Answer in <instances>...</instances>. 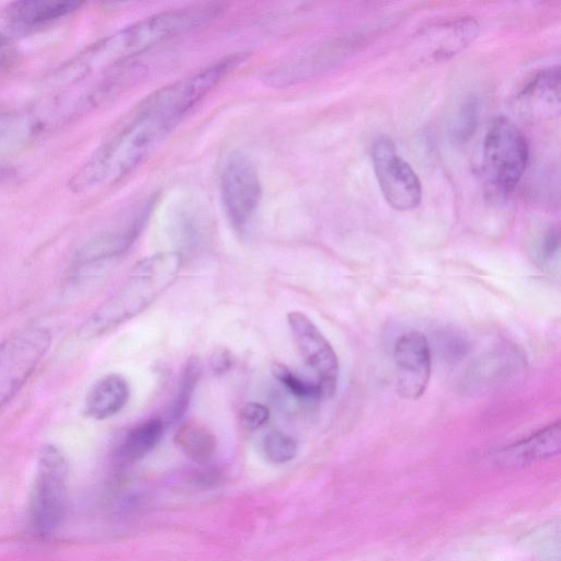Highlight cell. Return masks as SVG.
<instances>
[{"mask_svg": "<svg viewBox=\"0 0 561 561\" xmlns=\"http://www.w3.org/2000/svg\"><path fill=\"white\" fill-rule=\"evenodd\" d=\"M222 12V4L208 2L147 16L93 44L65 72L68 79H79L129 61L160 43L209 24Z\"/></svg>", "mask_w": 561, "mask_h": 561, "instance_id": "1", "label": "cell"}, {"mask_svg": "<svg viewBox=\"0 0 561 561\" xmlns=\"http://www.w3.org/2000/svg\"><path fill=\"white\" fill-rule=\"evenodd\" d=\"M180 121L140 105L136 117L104 144L70 181L73 191H84L114 181L144 161Z\"/></svg>", "mask_w": 561, "mask_h": 561, "instance_id": "2", "label": "cell"}, {"mask_svg": "<svg viewBox=\"0 0 561 561\" xmlns=\"http://www.w3.org/2000/svg\"><path fill=\"white\" fill-rule=\"evenodd\" d=\"M181 266L178 252L157 253L139 261L122 287L88 319L82 333L98 336L140 313L173 284Z\"/></svg>", "mask_w": 561, "mask_h": 561, "instance_id": "3", "label": "cell"}, {"mask_svg": "<svg viewBox=\"0 0 561 561\" xmlns=\"http://www.w3.org/2000/svg\"><path fill=\"white\" fill-rule=\"evenodd\" d=\"M529 158L523 131L507 117H494L482 145V176L486 193L499 199L508 197L519 183Z\"/></svg>", "mask_w": 561, "mask_h": 561, "instance_id": "4", "label": "cell"}, {"mask_svg": "<svg viewBox=\"0 0 561 561\" xmlns=\"http://www.w3.org/2000/svg\"><path fill=\"white\" fill-rule=\"evenodd\" d=\"M68 462L55 446H45L38 458L37 471L30 500V525L39 536L54 531L67 510Z\"/></svg>", "mask_w": 561, "mask_h": 561, "instance_id": "5", "label": "cell"}, {"mask_svg": "<svg viewBox=\"0 0 561 561\" xmlns=\"http://www.w3.org/2000/svg\"><path fill=\"white\" fill-rule=\"evenodd\" d=\"M50 343V332L42 327L22 329L0 342V407L28 380Z\"/></svg>", "mask_w": 561, "mask_h": 561, "instance_id": "6", "label": "cell"}, {"mask_svg": "<svg viewBox=\"0 0 561 561\" xmlns=\"http://www.w3.org/2000/svg\"><path fill=\"white\" fill-rule=\"evenodd\" d=\"M220 196L225 214L236 229L244 228L261 199V184L252 159L243 151L230 152L220 173Z\"/></svg>", "mask_w": 561, "mask_h": 561, "instance_id": "7", "label": "cell"}, {"mask_svg": "<svg viewBox=\"0 0 561 561\" xmlns=\"http://www.w3.org/2000/svg\"><path fill=\"white\" fill-rule=\"evenodd\" d=\"M371 161L380 191L392 208L411 210L419 206L422 199L421 182L389 137L381 136L374 141Z\"/></svg>", "mask_w": 561, "mask_h": 561, "instance_id": "8", "label": "cell"}, {"mask_svg": "<svg viewBox=\"0 0 561 561\" xmlns=\"http://www.w3.org/2000/svg\"><path fill=\"white\" fill-rule=\"evenodd\" d=\"M480 26L472 16H461L420 30L409 43L412 64L426 66L446 61L467 48Z\"/></svg>", "mask_w": 561, "mask_h": 561, "instance_id": "9", "label": "cell"}, {"mask_svg": "<svg viewBox=\"0 0 561 561\" xmlns=\"http://www.w3.org/2000/svg\"><path fill=\"white\" fill-rule=\"evenodd\" d=\"M294 341L305 363L317 374L323 397L334 394L339 380V360L336 354L308 316L300 311L287 314Z\"/></svg>", "mask_w": 561, "mask_h": 561, "instance_id": "10", "label": "cell"}, {"mask_svg": "<svg viewBox=\"0 0 561 561\" xmlns=\"http://www.w3.org/2000/svg\"><path fill=\"white\" fill-rule=\"evenodd\" d=\"M397 388L401 397L416 400L424 393L431 377L432 356L426 336L409 331L398 337L393 348Z\"/></svg>", "mask_w": 561, "mask_h": 561, "instance_id": "11", "label": "cell"}, {"mask_svg": "<svg viewBox=\"0 0 561 561\" xmlns=\"http://www.w3.org/2000/svg\"><path fill=\"white\" fill-rule=\"evenodd\" d=\"M150 207H144L135 220L124 228L101 232L89 239L73 260V273L85 266L115 257L125 252L139 234Z\"/></svg>", "mask_w": 561, "mask_h": 561, "instance_id": "12", "label": "cell"}, {"mask_svg": "<svg viewBox=\"0 0 561 561\" xmlns=\"http://www.w3.org/2000/svg\"><path fill=\"white\" fill-rule=\"evenodd\" d=\"M517 106L529 117H550L560 110L559 66L538 71L518 92Z\"/></svg>", "mask_w": 561, "mask_h": 561, "instance_id": "13", "label": "cell"}, {"mask_svg": "<svg viewBox=\"0 0 561 561\" xmlns=\"http://www.w3.org/2000/svg\"><path fill=\"white\" fill-rule=\"evenodd\" d=\"M560 447L561 425L557 421L501 450L496 461L505 467L524 466L558 455Z\"/></svg>", "mask_w": 561, "mask_h": 561, "instance_id": "14", "label": "cell"}, {"mask_svg": "<svg viewBox=\"0 0 561 561\" xmlns=\"http://www.w3.org/2000/svg\"><path fill=\"white\" fill-rule=\"evenodd\" d=\"M129 399V385L117 374H108L90 388L84 410L89 417L105 420L118 413Z\"/></svg>", "mask_w": 561, "mask_h": 561, "instance_id": "15", "label": "cell"}, {"mask_svg": "<svg viewBox=\"0 0 561 561\" xmlns=\"http://www.w3.org/2000/svg\"><path fill=\"white\" fill-rule=\"evenodd\" d=\"M80 5L81 2L69 0H24L11 3L7 14L19 26L35 27L68 15Z\"/></svg>", "mask_w": 561, "mask_h": 561, "instance_id": "16", "label": "cell"}, {"mask_svg": "<svg viewBox=\"0 0 561 561\" xmlns=\"http://www.w3.org/2000/svg\"><path fill=\"white\" fill-rule=\"evenodd\" d=\"M164 433L161 419H150L133 427L124 437L118 455L125 461H136L147 456L159 444Z\"/></svg>", "mask_w": 561, "mask_h": 561, "instance_id": "17", "label": "cell"}, {"mask_svg": "<svg viewBox=\"0 0 561 561\" xmlns=\"http://www.w3.org/2000/svg\"><path fill=\"white\" fill-rule=\"evenodd\" d=\"M175 442L187 457L196 462L209 461L216 451V437L204 425L183 424L176 432Z\"/></svg>", "mask_w": 561, "mask_h": 561, "instance_id": "18", "label": "cell"}, {"mask_svg": "<svg viewBox=\"0 0 561 561\" xmlns=\"http://www.w3.org/2000/svg\"><path fill=\"white\" fill-rule=\"evenodd\" d=\"M36 127L25 115L5 114L0 116V154L21 147Z\"/></svg>", "mask_w": 561, "mask_h": 561, "instance_id": "19", "label": "cell"}, {"mask_svg": "<svg viewBox=\"0 0 561 561\" xmlns=\"http://www.w3.org/2000/svg\"><path fill=\"white\" fill-rule=\"evenodd\" d=\"M272 374L293 397L301 402L314 403L323 398L318 382L300 378L285 365L274 364Z\"/></svg>", "mask_w": 561, "mask_h": 561, "instance_id": "20", "label": "cell"}, {"mask_svg": "<svg viewBox=\"0 0 561 561\" xmlns=\"http://www.w3.org/2000/svg\"><path fill=\"white\" fill-rule=\"evenodd\" d=\"M480 117V102L476 96H470L458 107L450 122L449 135L453 141L462 145L474 135Z\"/></svg>", "mask_w": 561, "mask_h": 561, "instance_id": "21", "label": "cell"}, {"mask_svg": "<svg viewBox=\"0 0 561 561\" xmlns=\"http://www.w3.org/2000/svg\"><path fill=\"white\" fill-rule=\"evenodd\" d=\"M199 375L201 367L198 359L192 356L187 359L181 374L178 391L170 411V419L172 421H178L185 414L194 389L198 382Z\"/></svg>", "mask_w": 561, "mask_h": 561, "instance_id": "22", "label": "cell"}, {"mask_svg": "<svg viewBox=\"0 0 561 561\" xmlns=\"http://www.w3.org/2000/svg\"><path fill=\"white\" fill-rule=\"evenodd\" d=\"M298 445L294 437L280 432H268L262 442L264 457L272 463L282 465L290 461L297 454Z\"/></svg>", "mask_w": 561, "mask_h": 561, "instance_id": "23", "label": "cell"}, {"mask_svg": "<svg viewBox=\"0 0 561 561\" xmlns=\"http://www.w3.org/2000/svg\"><path fill=\"white\" fill-rule=\"evenodd\" d=\"M270 419V410L262 403L248 402L240 412L242 426L248 431H255L263 426Z\"/></svg>", "mask_w": 561, "mask_h": 561, "instance_id": "24", "label": "cell"}, {"mask_svg": "<svg viewBox=\"0 0 561 561\" xmlns=\"http://www.w3.org/2000/svg\"><path fill=\"white\" fill-rule=\"evenodd\" d=\"M560 234L557 227H550L543 233L539 245L538 254L542 262H551L559 253Z\"/></svg>", "mask_w": 561, "mask_h": 561, "instance_id": "25", "label": "cell"}, {"mask_svg": "<svg viewBox=\"0 0 561 561\" xmlns=\"http://www.w3.org/2000/svg\"><path fill=\"white\" fill-rule=\"evenodd\" d=\"M231 364L230 353L226 348H218L210 359L211 369L216 374H224L231 367Z\"/></svg>", "mask_w": 561, "mask_h": 561, "instance_id": "26", "label": "cell"}, {"mask_svg": "<svg viewBox=\"0 0 561 561\" xmlns=\"http://www.w3.org/2000/svg\"><path fill=\"white\" fill-rule=\"evenodd\" d=\"M10 174H11V169L8 165L0 162V182L3 181L4 179L9 178Z\"/></svg>", "mask_w": 561, "mask_h": 561, "instance_id": "27", "label": "cell"}]
</instances>
